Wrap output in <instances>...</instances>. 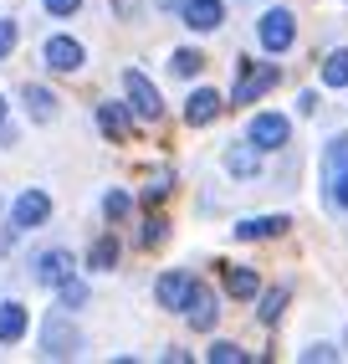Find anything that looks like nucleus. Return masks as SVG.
Here are the masks:
<instances>
[{
    "label": "nucleus",
    "mask_w": 348,
    "mask_h": 364,
    "mask_svg": "<svg viewBox=\"0 0 348 364\" xmlns=\"http://www.w3.org/2000/svg\"><path fill=\"white\" fill-rule=\"evenodd\" d=\"M129 210H134V200L123 196V190H108V196H103V215H108V221H123Z\"/></svg>",
    "instance_id": "24"
},
{
    "label": "nucleus",
    "mask_w": 348,
    "mask_h": 364,
    "mask_svg": "<svg viewBox=\"0 0 348 364\" xmlns=\"http://www.w3.org/2000/svg\"><path fill=\"white\" fill-rule=\"evenodd\" d=\"M21 98H26V113L36 118V124H46V118L57 113V98H52V92H46V87H36V82H31L26 92H21Z\"/></svg>",
    "instance_id": "18"
},
{
    "label": "nucleus",
    "mask_w": 348,
    "mask_h": 364,
    "mask_svg": "<svg viewBox=\"0 0 348 364\" xmlns=\"http://www.w3.org/2000/svg\"><path fill=\"white\" fill-rule=\"evenodd\" d=\"M41 6L52 11V16H77V11H82V0H41Z\"/></svg>",
    "instance_id": "31"
},
{
    "label": "nucleus",
    "mask_w": 348,
    "mask_h": 364,
    "mask_svg": "<svg viewBox=\"0 0 348 364\" xmlns=\"http://www.w3.org/2000/svg\"><path fill=\"white\" fill-rule=\"evenodd\" d=\"M16 36H21V31H16V21H0V57H11V52H16Z\"/></svg>",
    "instance_id": "29"
},
{
    "label": "nucleus",
    "mask_w": 348,
    "mask_h": 364,
    "mask_svg": "<svg viewBox=\"0 0 348 364\" xmlns=\"http://www.w3.org/2000/svg\"><path fill=\"white\" fill-rule=\"evenodd\" d=\"M185 318L195 323V328H215V318H220V308H215V298L205 293V287H195V298H190V308H185Z\"/></svg>",
    "instance_id": "15"
},
{
    "label": "nucleus",
    "mask_w": 348,
    "mask_h": 364,
    "mask_svg": "<svg viewBox=\"0 0 348 364\" xmlns=\"http://www.w3.org/2000/svg\"><path fill=\"white\" fill-rule=\"evenodd\" d=\"M113 262H118V241L113 236H97L92 252H87V267H92V272H113Z\"/></svg>",
    "instance_id": "19"
},
{
    "label": "nucleus",
    "mask_w": 348,
    "mask_h": 364,
    "mask_svg": "<svg viewBox=\"0 0 348 364\" xmlns=\"http://www.w3.org/2000/svg\"><path fill=\"white\" fill-rule=\"evenodd\" d=\"M282 308H287V287H271V293L261 298L256 313H261V323H277V318H282Z\"/></svg>",
    "instance_id": "22"
},
{
    "label": "nucleus",
    "mask_w": 348,
    "mask_h": 364,
    "mask_svg": "<svg viewBox=\"0 0 348 364\" xmlns=\"http://www.w3.org/2000/svg\"><path fill=\"white\" fill-rule=\"evenodd\" d=\"M328 200H333L338 210H348V169H343V175H333V180H328Z\"/></svg>",
    "instance_id": "27"
},
{
    "label": "nucleus",
    "mask_w": 348,
    "mask_h": 364,
    "mask_svg": "<svg viewBox=\"0 0 348 364\" xmlns=\"http://www.w3.org/2000/svg\"><path fill=\"white\" fill-rule=\"evenodd\" d=\"M322 82H328V87H348V46L328 52V62H322Z\"/></svg>",
    "instance_id": "21"
},
{
    "label": "nucleus",
    "mask_w": 348,
    "mask_h": 364,
    "mask_svg": "<svg viewBox=\"0 0 348 364\" xmlns=\"http://www.w3.org/2000/svg\"><path fill=\"white\" fill-rule=\"evenodd\" d=\"M210 364H246V349H236V344H210Z\"/></svg>",
    "instance_id": "26"
},
{
    "label": "nucleus",
    "mask_w": 348,
    "mask_h": 364,
    "mask_svg": "<svg viewBox=\"0 0 348 364\" xmlns=\"http://www.w3.org/2000/svg\"><path fill=\"white\" fill-rule=\"evenodd\" d=\"M41 62L52 67V72H77L87 62V52H82V41H72V36H46Z\"/></svg>",
    "instance_id": "8"
},
{
    "label": "nucleus",
    "mask_w": 348,
    "mask_h": 364,
    "mask_svg": "<svg viewBox=\"0 0 348 364\" xmlns=\"http://www.w3.org/2000/svg\"><path fill=\"white\" fill-rule=\"evenodd\" d=\"M134 6H138V0H113V11H118V16H134Z\"/></svg>",
    "instance_id": "33"
},
{
    "label": "nucleus",
    "mask_w": 348,
    "mask_h": 364,
    "mask_svg": "<svg viewBox=\"0 0 348 364\" xmlns=\"http://www.w3.org/2000/svg\"><path fill=\"white\" fill-rule=\"evenodd\" d=\"M256 272H251V267H226V293L231 298H256Z\"/></svg>",
    "instance_id": "17"
},
{
    "label": "nucleus",
    "mask_w": 348,
    "mask_h": 364,
    "mask_svg": "<svg viewBox=\"0 0 348 364\" xmlns=\"http://www.w3.org/2000/svg\"><path fill=\"white\" fill-rule=\"evenodd\" d=\"M77 349H82V338H77V328H72L62 313H57V318H46V328H41V354L46 359H72Z\"/></svg>",
    "instance_id": "4"
},
{
    "label": "nucleus",
    "mask_w": 348,
    "mask_h": 364,
    "mask_svg": "<svg viewBox=\"0 0 348 364\" xmlns=\"http://www.w3.org/2000/svg\"><path fill=\"white\" fill-rule=\"evenodd\" d=\"M0 124H6V98H0Z\"/></svg>",
    "instance_id": "34"
},
{
    "label": "nucleus",
    "mask_w": 348,
    "mask_h": 364,
    "mask_svg": "<svg viewBox=\"0 0 348 364\" xmlns=\"http://www.w3.org/2000/svg\"><path fill=\"white\" fill-rule=\"evenodd\" d=\"M97 129H103L108 139H123V134H129V108H123V103H103V108H97Z\"/></svg>",
    "instance_id": "16"
},
{
    "label": "nucleus",
    "mask_w": 348,
    "mask_h": 364,
    "mask_svg": "<svg viewBox=\"0 0 348 364\" xmlns=\"http://www.w3.org/2000/svg\"><path fill=\"white\" fill-rule=\"evenodd\" d=\"M180 21L190 31H220V21H226V0H185Z\"/></svg>",
    "instance_id": "9"
},
{
    "label": "nucleus",
    "mask_w": 348,
    "mask_h": 364,
    "mask_svg": "<svg viewBox=\"0 0 348 364\" xmlns=\"http://www.w3.org/2000/svg\"><path fill=\"white\" fill-rule=\"evenodd\" d=\"M246 139H251L261 154H271V149H282V144L292 139V124H287L282 113H256L251 129H246Z\"/></svg>",
    "instance_id": "5"
},
{
    "label": "nucleus",
    "mask_w": 348,
    "mask_h": 364,
    "mask_svg": "<svg viewBox=\"0 0 348 364\" xmlns=\"http://www.w3.org/2000/svg\"><path fill=\"white\" fill-rule=\"evenodd\" d=\"M343 169H348V134H338L333 144H328V149H322V175H343Z\"/></svg>",
    "instance_id": "20"
},
{
    "label": "nucleus",
    "mask_w": 348,
    "mask_h": 364,
    "mask_svg": "<svg viewBox=\"0 0 348 364\" xmlns=\"http://www.w3.org/2000/svg\"><path fill=\"white\" fill-rule=\"evenodd\" d=\"M26 303H16V298H6L0 303V344H21L26 338Z\"/></svg>",
    "instance_id": "12"
},
{
    "label": "nucleus",
    "mask_w": 348,
    "mask_h": 364,
    "mask_svg": "<svg viewBox=\"0 0 348 364\" xmlns=\"http://www.w3.org/2000/svg\"><path fill=\"white\" fill-rule=\"evenodd\" d=\"M220 108H226V103H220L215 87H195L190 98H185V124H190V129H205V124H215Z\"/></svg>",
    "instance_id": "10"
},
{
    "label": "nucleus",
    "mask_w": 348,
    "mask_h": 364,
    "mask_svg": "<svg viewBox=\"0 0 348 364\" xmlns=\"http://www.w3.org/2000/svg\"><path fill=\"white\" fill-rule=\"evenodd\" d=\"M57 293H62V308H82V303H87V287H82L77 277H67Z\"/></svg>",
    "instance_id": "25"
},
{
    "label": "nucleus",
    "mask_w": 348,
    "mask_h": 364,
    "mask_svg": "<svg viewBox=\"0 0 348 364\" xmlns=\"http://www.w3.org/2000/svg\"><path fill=\"white\" fill-rule=\"evenodd\" d=\"M287 231V215H251V221H236V241H266V236H282Z\"/></svg>",
    "instance_id": "14"
},
{
    "label": "nucleus",
    "mask_w": 348,
    "mask_h": 364,
    "mask_svg": "<svg viewBox=\"0 0 348 364\" xmlns=\"http://www.w3.org/2000/svg\"><path fill=\"white\" fill-rule=\"evenodd\" d=\"M317 359L328 364V359H338V349H333V344H312V349H303V364H317Z\"/></svg>",
    "instance_id": "30"
},
{
    "label": "nucleus",
    "mask_w": 348,
    "mask_h": 364,
    "mask_svg": "<svg viewBox=\"0 0 348 364\" xmlns=\"http://www.w3.org/2000/svg\"><path fill=\"white\" fill-rule=\"evenodd\" d=\"M67 277H72V252L52 247V252L36 257V282H41V287H62Z\"/></svg>",
    "instance_id": "11"
},
{
    "label": "nucleus",
    "mask_w": 348,
    "mask_h": 364,
    "mask_svg": "<svg viewBox=\"0 0 348 364\" xmlns=\"http://www.w3.org/2000/svg\"><path fill=\"white\" fill-rule=\"evenodd\" d=\"M169 67H174V72H180V77H195V72H200V67H205V57H200V52H190V46H180V52H174V57H169Z\"/></svg>",
    "instance_id": "23"
},
{
    "label": "nucleus",
    "mask_w": 348,
    "mask_h": 364,
    "mask_svg": "<svg viewBox=\"0 0 348 364\" xmlns=\"http://www.w3.org/2000/svg\"><path fill=\"white\" fill-rule=\"evenodd\" d=\"M164 231H169V221H164V215H154V221L143 226V236H138V241H143V247H159V241H164Z\"/></svg>",
    "instance_id": "28"
},
{
    "label": "nucleus",
    "mask_w": 348,
    "mask_h": 364,
    "mask_svg": "<svg viewBox=\"0 0 348 364\" xmlns=\"http://www.w3.org/2000/svg\"><path fill=\"white\" fill-rule=\"evenodd\" d=\"M266 87H277V67H271V62H261V67L246 62V67H241V82H236V92H231V103H236V108H241V103H256Z\"/></svg>",
    "instance_id": "6"
},
{
    "label": "nucleus",
    "mask_w": 348,
    "mask_h": 364,
    "mask_svg": "<svg viewBox=\"0 0 348 364\" xmlns=\"http://www.w3.org/2000/svg\"><path fill=\"white\" fill-rule=\"evenodd\" d=\"M159 196H169V175H154L148 190H143V200H159Z\"/></svg>",
    "instance_id": "32"
},
{
    "label": "nucleus",
    "mask_w": 348,
    "mask_h": 364,
    "mask_svg": "<svg viewBox=\"0 0 348 364\" xmlns=\"http://www.w3.org/2000/svg\"><path fill=\"white\" fill-rule=\"evenodd\" d=\"M195 282L190 272H164L159 282H154V298H159V308H169V313H185L190 308V298H195Z\"/></svg>",
    "instance_id": "7"
},
{
    "label": "nucleus",
    "mask_w": 348,
    "mask_h": 364,
    "mask_svg": "<svg viewBox=\"0 0 348 364\" xmlns=\"http://www.w3.org/2000/svg\"><path fill=\"white\" fill-rule=\"evenodd\" d=\"M226 169H231L236 180H251L256 169H261V149H256L251 139H246V144H231V149H226Z\"/></svg>",
    "instance_id": "13"
},
{
    "label": "nucleus",
    "mask_w": 348,
    "mask_h": 364,
    "mask_svg": "<svg viewBox=\"0 0 348 364\" xmlns=\"http://www.w3.org/2000/svg\"><path fill=\"white\" fill-rule=\"evenodd\" d=\"M256 36H261V46H266L271 57L287 52V46L297 41V21H292V11H266V16L256 21Z\"/></svg>",
    "instance_id": "2"
},
{
    "label": "nucleus",
    "mask_w": 348,
    "mask_h": 364,
    "mask_svg": "<svg viewBox=\"0 0 348 364\" xmlns=\"http://www.w3.org/2000/svg\"><path fill=\"white\" fill-rule=\"evenodd\" d=\"M46 215H52V196H46V190H21L16 205H11V226L16 231H36Z\"/></svg>",
    "instance_id": "3"
},
{
    "label": "nucleus",
    "mask_w": 348,
    "mask_h": 364,
    "mask_svg": "<svg viewBox=\"0 0 348 364\" xmlns=\"http://www.w3.org/2000/svg\"><path fill=\"white\" fill-rule=\"evenodd\" d=\"M123 92H129V108H134L138 118H148V124H154V118L164 113V98H159V87L148 82L138 67H129V72H123Z\"/></svg>",
    "instance_id": "1"
}]
</instances>
